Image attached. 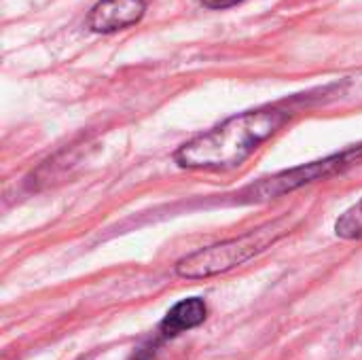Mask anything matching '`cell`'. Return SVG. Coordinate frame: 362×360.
<instances>
[{
	"instance_id": "obj_1",
	"label": "cell",
	"mask_w": 362,
	"mask_h": 360,
	"mask_svg": "<svg viewBox=\"0 0 362 360\" xmlns=\"http://www.w3.org/2000/svg\"><path fill=\"white\" fill-rule=\"evenodd\" d=\"M282 108H257L225 119L212 129L191 138L176 153L174 161L187 170H229L244 163L263 142L278 134L288 121Z\"/></svg>"
},
{
	"instance_id": "obj_2",
	"label": "cell",
	"mask_w": 362,
	"mask_h": 360,
	"mask_svg": "<svg viewBox=\"0 0 362 360\" xmlns=\"http://www.w3.org/2000/svg\"><path fill=\"white\" fill-rule=\"evenodd\" d=\"M288 233V225L284 219L265 223L252 231H246L238 238L199 248L187 257H182L176 265L174 272L182 280H206L214 278L221 274H227L246 261L259 257L267 248H272L282 236Z\"/></svg>"
},
{
	"instance_id": "obj_3",
	"label": "cell",
	"mask_w": 362,
	"mask_h": 360,
	"mask_svg": "<svg viewBox=\"0 0 362 360\" xmlns=\"http://www.w3.org/2000/svg\"><path fill=\"white\" fill-rule=\"evenodd\" d=\"M362 159V142L344 149L341 153L329 155L325 159L318 161H310L291 170H282L278 174H272L267 178H261L259 182L250 185L242 195L252 199V202H267L274 197H282L286 193H293L305 185L318 182V180H327L335 174H341L344 170L352 168L354 163H358Z\"/></svg>"
},
{
	"instance_id": "obj_4",
	"label": "cell",
	"mask_w": 362,
	"mask_h": 360,
	"mask_svg": "<svg viewBox=\"0 0 362 360\" xmlns=\"http://www.w3.org/2000/svg\"><path fill=\"white\" fill-rule=\"evenodd\" d=\"M144 13V0H100L89 11L87 28L95 34H112L136 25Z\"/></svg>"
},
{
	"instance_id": "obj_5",
	"label": "cell",
	"mask_w": 362,
	"mask_h": 360,
	"mask_svg": "<svg viewBox=\"0 0 362 360\" xmlns=\"http://www.w3.org/2000/svg\"><path fill=\"white\" fill-rule=\"evenodd\" d=\"M206 316H208V306L204 299H199V297L182 299L165 314V318L159 325V333L168 339L176 337L180 333H187V331L204 325Z\"/></svg>"
},
{
	"instance_id": "obj_6",
	"label": "cell",
	"mask_w": 362,
	"mask_h": 360,
	"mask_svg": "<svg viewBox=\"0 0 362 360\" xmlns=\"http://www.w3.org/2000/svg\"><path fill=\"white\" fill-rule=\"evenodd\" d=\"M335 236L341 240H362V199L335 221Z\"/></svg>"
},
{
	"instance_id": "obj_7",
	"label": "cell",
	"mask_w": 362,
	"mask_h": 360,
	"mask_svg": "<svg viewBox=\"0 0 362 360\" xmlns=\"http://www.w3.org/2000/svg\"><path fill=\"white\" fill-rule=\"evenodd\" d=\"M244 0H202V4L206 8H212V11H223V8H229V6H235Z\"/></svg>"
},
{
	"instance_id": "obj_8",
	"label": "cell",
	"mask_w": 362,
	"mask_h": 360,
	"mask_svg": "<svg viewBox=\"0 0 362 360\" xmlns=\"http://www.w3.org/2000/svg\"><path fill=\"white\" fill-rule=\"evenodd\" d=\"M127 360H157L155 356V352L153 350H148V348H140V350H136L132 356Z\"/></svg>"
}]
</instances>
